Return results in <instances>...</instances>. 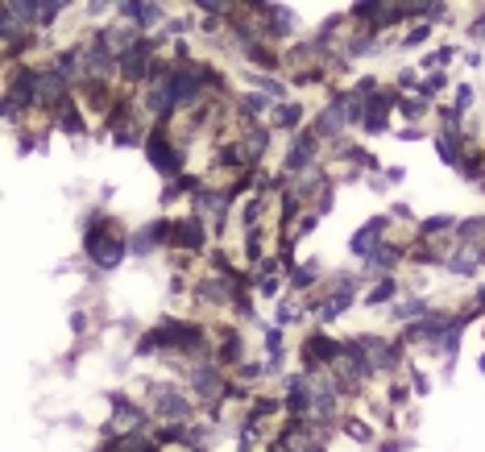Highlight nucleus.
I'll list each match as a JSON object with an SVG mask.
<instances>
[{
    "label": "nucleus",
    "instance_id": "1",
    "mask_svg": "<svg viewBox=\"0 0 485 452\" xmlns=\"http://www.w3.org/2000/svg\"><path fill=\"white\" fill-rule=\"evenodd\" d=\"M125 253H129V241L117 237V232H108V220L95 216V232H88V258L100 270H117L125 262Z\"/></svg>",
    "mask_w": 485,
    "mask_h": 452
},
{
    "label": "nucleus",
    "instance_id": "2",
    "mask_svg": "<svg viewBox=\"0 0 485 452\" xmlns=\"http://www.w3.org/2000/svg\"><path fill=\"white\" fill-rule=\"evenodd\" d=\"M150 399H154V415L166 419V423H187L191 419V399L178 386H171V382H154Z\"/></svg>",
    "mask_w": 485,
    "mask_h": 452
},
{
    "label": "nucleus",
    "instance_id": "3",
    "mask_svg": "<svg viewBox=\"0 0 485 452\" xmlns=\"http://www.w3.org/2000/svg\"><path fill=\"white\" fill-rule=\"evenodd\" d=\"M145 158H150V166L158 175H178L182 162H187V149H178L166 133H150L145 137Z\"/></svg>",
    "mask_w": 485,
    "mask_h": 452
},
{
    "label": "nucleus",
    "instance_id": "4",
    "mask_svg": "<svg viewBox=\"0 0 485 452\" xmlns=\"http://www.w3.org/2000/svg\"><path fill=\"white\" fill-rule=\"evenodd\" d=\"M353 299H357V278L353 274H336V282H328V299L319 303V319H324V324L340 319L353 307Z\"/></svg>",
    "mask_w": 485,
    "mask_h": 452
},
{
    "label": "nucleus",
    "instance_id": "5",
    "mask_svg": "<svg viewBox=\"0 0 485 452\" xmlns=\"http://www.w3.org/2000/svg\"><path fill=\"white\" fill-rule=\"evenodd\" d=\"M386 228H390V216H373V220H365V225L353 232V241H349V253L353 258H369L378 245H382V237H386Z\"/></svg>",
    "mask_w": 485,
    "mask_h": 452
},
{
    "label": "nucleus",
    "instance_id": "6",
    "mask_svg": "<svg viewBox=\"0 0 485 452\" xmlns=\"http://www.w3.org/2000/svg\"><path fill=\"white\" fill-rule=\"evenodd\" d=\"M315 154H319V137L303 129L299 137H291V149H286V171H295V175H303L315 166Z\"/></svg>",
    "mask_w": 485,
    "mask_h": 452
},
{
    "label": "nucleus",
    "instance_id": "7",
    "mask_svg": "<svg viewBox=\"0 0 485 452\" xmlns=\"http://www.w3.org/2000/svg\"><path fill=\"white\" fill-rule=\"evenodd\" d=\"M315 423H328L332 427V419H336V386L332 382H324V378H311V415Z\"/></svg>",
    "mask_w": 485,
    "mask_h": 452
},
{
    "label": "nucleus",
    "instance_id": "8",
    "mask_svg": "<svg viewBox=\"0 0 485 452\" xmlns=\"http://www.w3.org/2000/svg\"><path fill=\"white\" fill-rule=\"evenodd\" d=\"M340 353H345V340H332V336H324V332L307 336V345H303L307 369H315V365H328V369H332V361H336Z\"/></svg>",
    "mask_w": 485,
    "mask_h": 452
},
{
    "label": "nucleus",
    "instance_id": "9",
    "mask_svg": "<svg viewBox=\"0 0 485 452\" xmlns=\"http://www.w3.org/2000/svg\"><path fill=\"white\" fill-rule=\"evenodd\" d=\"M117 13L125 17V25L133 29H150V25H158L166 13H162V4H141V0H125V4H117Z\"/></svg>",
    "mask_w": 485,
    "mask_h": 452
},
{
    "label": "nucleus",
    "instance_id": "10",
    "mask_svg": "<svg viewBox=\"0 0 485 452\" xmlns=\"http://www.w3.org/2000/svg\"><path fill=\"white\" fill-rule=\"evenodd\" d=\"M398 95H390V91H373L369 100H365V121H361V129L365 133H382L386 129V108L394 104Z\"/></svg>",
    "mask_w": 485,
    "mask_h": 452
},
{
    "label": "nucleus",
    "instance_id": "11",
    "mask_svg": "<svg viewBox=\"0 0 485 452\" xmlns=\"http://www.w3.org/2000/svg\"><path fill=\"white\" fill-rule=\"evenodd\" d=\"M112 407H117V419H112V427H117V432L137 436V432L145 427V411L137 407V403H125L121 394H112Z\"/></svg>",
    "mask_w": 485,
    "mask_h": 452
},
{
    "label": "nucleus",
    "instance_id": "12",
    "mask_svg": "<svg viewBox=\"0 0 485 452\" xmlns=\"http://www.w3.org/2000/svg\"><path fill=\"white\" fill-rule=\"evenodd\" d=\"M171 245L175 249H199L204 245V220L199 216H182L171 232Z\"/></svg>",
    "mask_w": 485,
    "mask_h": 452
},
{
    "label": "nucleus",
    "instance_id": "13",
    "mask_svg": "<svg viewBox=\"0 0 485 452\" xmlns=\"http://www.w3.org/2000/svg\"><path fill=\"white\" fill-rule=\"evenodd\" d=\"M398 262H402V245H390V241H382V245H378V249H373V253L361 262V266H365L369 274H390Z\"/></svg>",
    "mask_w": 485,
    "mask_h": 452
},
{
    "label": "nucleus",
    "instance_id": "14",
    "mask_svg": "<svg viewBox=\"0 0 485 452\" xmlns=\"http://www.w3.org/2000/svg\"><path fill=\"white\" fill-rule=\"evenodd\" d=\"M481 262H485L481 245H460V253H452V258H448V270H452V274H465V278H473Z\"/></svg>",
    "mask_w": 485,
    "mask_h": 452
},
{
    "label": "nucleus",
    "instance_id": "15",
    "mask_svg": "<svg viewBox=\"0 0 485 452\" xmlns=\"http://www.w3.org/2000/svg\"><path fill=\"white\" fill-rule=\"evenodd\" d=\"M345 125H349V121H345L332 104H324V108H319V117H315V125H311V133H315V137H340Z\"/></svg>",
    "mask_w": 485,
    "mask_h": 452
},
{
    "label": "nucleus",
    "instance_id": "16",
    "mask_svg": "<svg viewBox=\"0 0 485 452\" xmlns=\"http://www.w3.org/2000/svg\"><path fill=\"white\" fill-rule=\"evenodd\" d=\"M245 158L249 162H258V158H265V145H270V133H265L262 125H249V133H245Z\"/></svg>",
    "mask_w": 485,
    "mask_h": 452
},
{
    "label": "nucleus",
    "instance_id": "17",
    "mask_svg": "<svg viewBox=\"0 0 485 452\" xmlns=\"http://www.w3.org/2000/svg\"><path fill=\"white\" fill-rule=\"evenodd\" d=\"M303 117H307V108H303V104H278L274 125H278V129H299V125H303Z\"/></svg>",
    "mask_w": 485,
    "mask_h": 452
},
{
    "label": "nucleus",
    "instance_id": "18",
    "mask_svg": "<svg viewBox=\"0 0 485 452\" xmlns=\"http://www.w3.org/2000/svg\"><path fill=\"white\" fill-rule=\"evenodd\" d=\"M415 316H427V303H423V299H406V303H394V307H390V319H394V324H411Z\"/></svg>",
    "mask_w": 485,
    "mask_h": 452
},
{
    "label": "nucleus",
    "instance_id": "19",
    "mask_svg": "<svg viewBox=\"0 0 485 452\" xmlns=\"http://www.w3.org/2000/svg\"><path fill=\"white\" fill-rule=\"evenodd\" d=\"M390 299H398V282H394V278H382V282L365 295V303H369V307H382V303H390Z\"/></svg>",
    "mask_w": 485,
    "mask_h": 452
},
{
    "label": "nucleus",
    "instance_id": "20",
    "mask_svg": "<svg viewBox=\"0 0 485 452\" xmlns=\"http://www.w3.org/2000/svg\"><path fill=\"white\" fill-rule=\"evenodd\" d=\"M58 125H62V129H67V133H88V125H84V121H79V108H75V104H71V100H67V104H62V108H58Z\"/></svg>",
    "mask_w": 485,
    "mask_h": 452
},
{
    "label": "nucleus",
    "instance_id": "21",
    "mask_svg": "<svg viewBox=\"0 0 485 452\" xmlns=\"http://www.w3.org/2000/svg\"><path fill=\"white\" fill-rule=\"evenodd\" d=\"M456 237H460V245H473V241H481V237H485V216L460 220V225H456Z\"/></svg>",
    "mask_w": 485,
    "mask_h": 452
},
{
    "label": "nucleus",
    "instance_id": "22",
    "mask_svg": "<svg viewBox=\"0 0 485 452\" xmlns=\"http://www.w3.org/2000/svg\"><path fill=\"white\" fill-rule=\"evenodd\" d=\"M270 104H274V100H270L265 91H249V95L241 100V108H245V117H249V121H253L258 112H270Z\"/></svg>",
    "mask_w": 485,
    "mask_h": 452
},
{
    "label": "nucleus",
    "instance_id": "23",
    "mask_svg": "<svg viewBox=\"0 0 485 452\" xmlns=\"http://www.w3.org/2000/svg\"><path fill=\"white\" fill-rule=\"evenodd\" d=\"M241 353H245L241 336H237V332H228V336H224V349H220V361L224 365H237V361H241Z\"/></svg>",
    "mask_w": 485,
    "mask_h": 452
},
{
    "label": "nucleus",
    "instance_id": "24",
    "mask_svg": "<svg viewBox=\"0 0 485 452\" xmlns=\"http://www.w3.org/2000/svg\"><path fill=\"white\" fill-rule=\"evenodd\" d=\"M444 88H448V75H444V71H432V75H423V84H419V95L427 100V95H440Z\"/></svg>",
    "mask_w": 485,
    "mask_h": 452
},
{
    "label": "nucleus",
    "instance_id": "25",
    "mask_svg": "<svg viewBox=\"0 0 485 452\" xmlns=\"http://www.w3.org/2000/svg\"><path fill=\"white\" fill-rule=\"evenodd\" d=\"M315 270H319V262H307V266L291 270V282H295V291H307L311 282H315Z\"/></svg>",
    "mask_w": 485,
    "mask_h": 452
},
{
    "label": "nucleus",
    "instance_id": "26",
    "mask_svg": "<svg viewBox=\"0 0 485 452\" xmlns=\"http://www.w3.org/2000/svg\"><path fill=\"white\" fill-rule=\"evenodd\" d=\"M448 228H456L452 216H432V220H423V225H419V232H423V237H436V232H448Z\"/></svg>",
    "mask_w": 485,
    "mask_h": 452
},
{
    "label": "nucleus",
    "instance_id": "27",
    "mask_svg": "<svg viewBox=\"0 0 485 452\" xmlns=\"http://www.w3.org/2000/svg\"><path fill=\"white\" fill-rule=\"evenodd\" d=\"M67 4L62 0H46V4H38V25H50V21H58V13H62Z\"/></svg>",
    "mask_w": 485,
    "mask_h": 452
},
{
    "label": "nucleus",
    "instance_id": "28",
    "mask_svg": "<svg viewBox=\"0 0 485 452\" xmlns=\"http://www.w3.org/2000/svg\"><path fill=\"white\" fill-rule=\"evenodd\" d=\"M345 432H349L353 440H361V444H369V440H373V427H369V423H361V419H349V423H345Z\"/></svg>",
    "mask_w": 485,
    "mask_h": 452
},
{
    "label": "nucleus",
    "instance_id": "29",
    "mask_svg": "<svg viewBox=\"0 0 485 452\" xmlns=\"http://www.w3.org/2000/svg\"><path fill=\"white\" fill-rule=\"evenodd\" d=\"M241 220H245V228H258V220H262V199H249Z\"/></svg>",
    "mask_w": 485,
    "mask_h": 452
},
{
    "label": "nucleus",
    "instance_id": "30",
    "mask_svg": "<svg viewBox=\"0 0 485 452\" xmlns=\"http://www.w3.org/2000/svg\"><path fill=\"white\" fill-rule=\"evenodd\" d=\"M427 34H432V21H423V25H415L406 38H402V46H419V42H427Z\"/></svg>",
    "mask_w": 485,
    "mask_h": 452
},
{
    "label": "nucleus",
    "instance_id": "31",
    "mask_svg": "<svg viewBox=\"0 0 485 452\" xmlns=\"http://www.w3.org/2000/svg\"><path fill=\"white\" fill-rule=\"evenodd\" d=\"M253 286L262 291L265 299H274V295H278V278H270V274H258V278H253Z\"/></svg>",
    "mask_w": 485,
    "mask_h": 452
},
{
    "label": "nucleus",
    "instance_id": "32",
    "mask_svg": "<svg viewBox=\"0 0 485 452\" xmlns=\"http://www.w3.org/2000/svg\"><path fill=\"white\" fill-rule=\"evenodd\" d=\"M452 54H456V46H444V50H436L432 58H423V71H427V67H444V62H448Z\"/></svg>",
    "mask_w": 485,
    "mask_h": 452
},
{
    "label": "nucleus",
    "instance_id": "33",
    "mask_svg": "<svg viewBox=\"0 0 485 452\" xmlns=\"http://www.w3.org/2000/svg\"><path fill=\"white\" fill-rule=\"evenodd\" d=\"M469 104H473V88H469V84H460V88H456V112L465 117V112H469Z\"/></svg>",
    "mask_w": 485,
    "mask_h": 452
},
{
    "label": "nucleus",
    "instance_id": "34",
    "mask_svg": "<svg viewBox=\"0 0 485 452\" xmlns=\"http://www.w3.org/2000/svg\"><path fill=\"white\" fill-rule=\"evenodd\" d=\"M295 319H299V312H295L291 303H282V307H278V328H286V324H295Z\"/></svg>",
    "mask_w": 485,
    "mask_h": 452
},
{
    "label": "nucleus",
    "instance_id": "35",
    "mask_svg": "<svg viewBox=\"0 0 485 452\" xmlns=\"http://www.w3.org/2000/svg\"><path fill=\"white\" fill-rule=\"evenodd\" d=\"M402 112H406V117H423L427 104H423V100H402Z\"/></svg>",
    "mask_w": 485,
    "mask_h": 452
},
{
    "label": "nucleus",
    "instance_id": "36",
    "mask_svg": "<svg viewBox=\"0 0 485 452\" xmlns=\"http://www.w3.org/2000/svg\"><path fill=\"white\" fill-rule=\"evenodd\" d=\"M411 378H415V390H419V394H427V390H432V382H427V373H419V369H415Z\"/></svg>",
    "mask_w": 485,
    "mask_h": 452
},
{
    "label": "nucleus",
    "instance_id": "37",
    "mask_svg": "<svg viewBox=\"0 0 485 452\" xmlns=\"http://www.w3.org/2000/svg\"><path fill=\"white\" fill-rule=\"evenodd\" d=\"M398 88L406 91V88H419V84H415V71H402V75H398Z\"/></svg>",
    "mask_w": 485,
    "mask_h": 452
},
{
    "label": "nucleus",
    "instance_id": "38",
    "mask_svg": "<svg viewBox=\"0 0 485 452\" xmlns=\"http://www.w3.org/2000/svg\"><path fill=\"white\" fill-rule=\"evenodd\" d=\"M390 403H406V386H390Z\"/></svg>",
    "mask_w": 485,
    "mask_h": 452
},
{
    "label": "nucleus",
    "instance_id": "39",
    "mask_svg": "<svg viewBox=\"0 0 485 452\" xmlns=\"http://www.w3.org/2000/svg\"><path fill=\"white\" fill-rule=\"evenodd\" d=\"M386 179H390V182H402V179H406V171H402V166H390V171H386Z\"/></svg>",
    "mask_w": 485,
    "mask_h": 452
},
{
    "label": "nucleus",
    "instance_id": "40",
    "mask_svg": "<svg viewBox=\"0 0 485 452\" xmlns=\"http://www.w3.org/2000/svg\"><path fill=\"white\" fill-rule=\"evenodd\" d=\"M398 137H402V141H415V137H423V129H398Z\"/></svg>",
    "mask_w": 485,
    "mask_h": 452
},
{
    "label": "nucleus",
    "instance_id": "41",
    "mask_svg": "<svg viewBox=\"0 0 485 452\" xmlns=\"http://www.w3.org/2000/svg\"><path fill=\"white\" fill-rule=\"evenodd\" d=\"M382 452H402V448H398V444H386V448H382Z\"/></svg>",
    "mask_w": 485,
    "mask_h": 452
},
{
    "label": "nucleus",
    "instance_id": "42",
    "mask_svg": "<svg viewBox=\"0 0 485 452\" xmlns=\"http://www.w3.org/2000/svg\"><path fill=\"white\" fill-rule=\"evenodd\" d=\"M477 369H481V373H485V353H481V361H477Z\"/></svg>",
    "mask_w": 485,
    "mask_h": 452
}]
</instances>
